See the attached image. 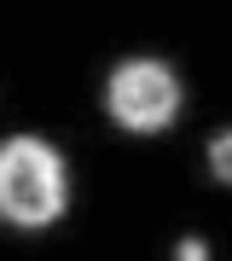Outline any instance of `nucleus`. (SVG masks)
I'll list each match as a JSON object with an SVG mask.
<instances>
[{
	"label": "nucleus",
	"mask_w": 232,
	"mask_h": 261,
	"mask_svg": "<svg viewBox=\"0 0 232 261\" xmlns=\"http://www.w3.org/2000/svg\"><path fill=\"white\" fill-rule=\"evenodd\" d=\"M70 203V168L46 140H18L0 145V215L12 226H46Z\"/></svg>",
	"instance_id": "obj_1"
},
{
	"label": "nucleus",
	"mask_w": 232,
	"mask_h": 261,
	"mask_svg": "<svg viewBox=\"0 0 232 261\" xmlns=\"http://www.w3.org/2000/svg\"><path fill=\"white\" fill-rule=\"evenodd\" d=\"M105 111H111L122 128H134V134L168 128L174 111H180V82H174V70L157 64V58H128V64H116L111 82H105Z\"/></svg>",
	"instance_id": "obj_2"
},
{
	"label": "nucleus",
	"mask_w": 232,
	"mask_h": 261,
	"mask_svg": "<svg viewBox=\"0 0 232 261\" xmlns=\"http://www.w3.org/2000/svg\"><path fill=\"white\" fill-rule=\"evenodd\" d=\"M209 168H215V180H226V186H232V134H215V145H209Z\"/></svg>",
	"instance_id": "obj_3"
},
{
	"label": "nucleus",
	"mask_w": 232,
	"mask_h": 261,
	"mask_svg": "<svg viewBox=\"0 0 232 261\" xmlns=\"http://www.w3.org/2000/svg\"><path fill=\"white\" fill-rule=\"evenodd\" d=\"M174 261H209V250H203V244H197V238H186L180 250H174Z\"/></svg>",
	"instance_id": "obj_4"
}]
</instances>
